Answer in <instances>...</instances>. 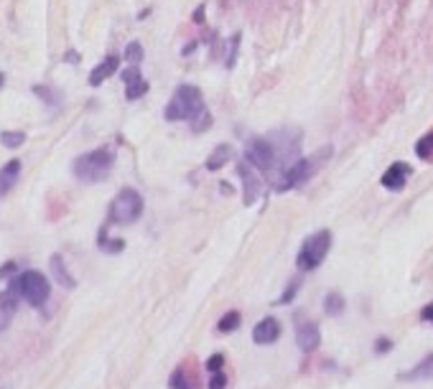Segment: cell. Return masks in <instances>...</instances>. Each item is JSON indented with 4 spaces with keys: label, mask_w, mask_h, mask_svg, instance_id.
<instances>
[{
    "label": "cell",
    "mask_w": 433,
    "mask_h": 389,
    "mask_svg": "<svg viewBox=\"0 0 433 389\" xmlns=\"http://www.w3.org/2000/svg\"><path fill=\"white\" fill-rule=\"evenodd\" d=\"M49 267H52V272H54V280H56V283H59L61 287H67V290H72V287L77 285V283H74V278L69 275L67 264H64V260H61V255H54V257L49 260Z\"/></svg>",
    "instance_id": "obj_17"
},
{
    "label": "cell",
    "mask_w": 433,
    "mask_h": 389,
    "mask_svg": "<svg viewBox=\"0 0 433 389\" xmlns=\"http://www.w3.org/2000/svg\"><path fill=\"white\" fill-rule=\"evenodd\" d=\"M33 92H36V95L41 97V100H44L46 104H52V107H54V104H59V102H61L59 97H54L52 92H49V87H41V84H38V87H33Z\"/></svg>",
    "instance_id": "obj_24"
},
{
    "label": "cell",
    "mask_w": 433,
    "mask_h": 389,
    "mask_svg": "<svg viewBox=\"0 0 433 389\" xmlns=\"http://www.w3.org/2000/svg\"><path fill=\"white\" fill-rule=\"evenodd\" d=\"M397 379H400V382H428V379H433V354H428L426 359L418 361V364L413 369H408V372H400Z\"/></svg>",
    "instance_id": "obj_13"
},
{
    "label": "cell",
    "mask_w": 433,
    "mask_h": 389,
    "mask_svg": "<svg viewBox=\"0 0 433 389\" xmlns=\"http://www.w3.org/2000/svg\"><path fill=\"white\" fill-rule=\"evenodd\" d=\"M0 143L6 148H18L26 143V135H23V132H3V135H0Z\"/></svg>",
    "instance_id": "obj_23"
},
{
    "label": "cell",
    "mask_w": 433,
    "mask_h": 389,
    "mask_svg": "<svg viewBox=\"0 0 433 389\" xmlns=\"http://www.w3.org/2000/svg\"><path fill=\"white\" fill-rule=\"evenodd\" d=\"M393 349V341L390 338H377V344H375V351L377 354H385V351H390Z\"/></svg>",
    "instance_id": "obj_29"
},
{
    "label": "cell",
    "mask_w": 433,
    "mask_h": 389,
    "mask_svg": "<svg viewBox=\"0 0 433 389\" xmlns=\"http://www.w3.org/2000/svg\"><path fill=\"white\" fill-rule=\"evenodd\" d=\"M299 285H301L299 280H293L291 285L285 287V293L281 295V301H278V303H288V301H293V298H296V290H299Z\"/></svg>",
    "instance_id": "obj_28"
},
{
    "label": "cell",
    "mask_w": 433,
    "mask_h": 389,
    "mask_svg": "<svg viewBox=\"0 0 433 389\" xmlns=\"http://www.w3.org/2000/svg\"><path fill=\"white\" fill-rule=\"evenodd\" d=\"M222 367H224V356H222V354H214V356L207 361V372H212V374H214V372H222Z\"/></svg>",
    "instance_id": "obj_26"
},
{
    "label": "cell",
    "mask_w": 433,
    "mask_h": 389,
    "mask_svg": "<svg viewBox=\"0 0 433 389\" xmlns=\"http://www.w3.org/2000/svg\"><path fill=\"white\" fill-rule=\"evenodd\" d=\"M112 163H115V153L110 148H97V150H90V153L79 155L72 166L74 176L84 184H100L110 176Z\"/></svg>",
    "instance_id": "obj_2"
},
{
    "label": "cell",
    "mask_w": 433,
    "mask_h": 389,
    "mask_svg": "<svg viewBox=\"0 0 433 389\" xmlns=\"http://www.w3.org/2000/svg\"><path fill=\"white\" fill-rule=\"evenodd\" d=\"M250 168H253L250 163H247V166L245 163L239 166V176H242V184H245V198H242V201H245L247 206L255 204V198L260 193V184H258V178H255V173Z\"/></svg>",
    "instance_id": "obj_15"
},
{
    "label": "cell",
    "mask_w": 433,
    "mask_h": 389,
    "mask_svg": "<svg viewBox=\"0 0 433 389\" xmlns=\"http://www.w3.org/2000/svg\"><path fill=\"white\" fill-rule=\"evenodd\" d=\"M278 338H281V324H278V318L268 316V318H262L260 324L255 326L253 328V341L255 344H276Z\"/></svg>",
    "instance_id": "obj_11"
},
{
    "label": "cell",
    "mask_w": 433,
    "mask_h": 389,
    "mask_svg": "<svg viewBox=\"0 0 433 389\" xmlns=\"http://www.w3.org/2000/svg\"><path fill=\"white\" fill-rule=\"evenodd\" d=\"M207 107H204V97L202 92L196 87H184L176 89V95L171 97V102L166 104V120L168 122H179V120H189V122H194L196 118H202Z\"/></svg>",
    "instance_id": "obj_1"
},
{
    "label": "cell",
    "mask_w": 433,
    "mask_h": 389,
    "mask_svg": "<svg viewBox=\"0 0 433 389\" xmlns=\"http://www.w3.org/2000/svg\"><path fill=\"white\" fill-rule=\"evenodd\" d=\"M232 158V148L230 145H216L214 153L207 158V170H219L224 163Z\"/></svg>",
    "instance_id": "obj_18"
},
{
    "label": "cell",
    "mask_w": 433,
    "mask_h": 389,
    "mask_svg": "<svg viewBox=\"0 0 433 389\" xmlns=\"http://www.w3.org/2000/svg\"><path fill=\"white\" fill-rule=\"evenodd\" d=\"M3 84H6V74L0 72V89H3Z\"/></svg>",
    "instance_id": "obj_32"
},
{
    "label": "cell",
    "mask_w": 433,
    "mask_h": 389,
    "mask_svg": "<svg viewBox=\"0 0 433 389\" xmlns=\"http://www.w3.org/2000/svg\"><path fill=\"white\" fill-rule=\"evenodd\" d=\"M420 318H423V321H431L433 324V303L431 305H426V308L420 310Z\"/></svg>",
    "instance_id": "obj_31"
},
{
    "label": "cell",
    "mask_w": 433,
    "mask_h": 389,
    "mask_svg": "<svg viewBox=\"0 0 433 389\" xmlns=\"http://www.w3.org/2000/svg\"><path fill=\"white\" fill-rule=\"evenodd\" d=\"M227 387V374L224 372H214L210 379V389H224Z\"/></svg>",
    "instance_id": "obj_27"
},
{
    "label": "cell",
    "mask_w": 433,
    "mask_h": 389,
    "mask_svg": "<svg viewBox=\"0 0 433 389\" xmlns=\"http://www.w3.org/2000/svg\"><path fill=\"white\" fill-rule=\"evenodd\" d=\"M329 250H331V232H329V229H322V232L311 235L306 242H304L299 257H296V267H299L301 272H314L316 267L326 260Z\"/></svg>",
    "instance_id": "obj_4"
},
{
    "label": "cell",
    "mask_w": 433,
    "mask_h": 389,
    "mask_svg": "<svg viewBox=\"0 0 433 389\" xmlns=\"http://www.w3.org/2000/svg\"><path fill=\"white\" fill-rule=\"evenodd\" d=\"M416 153H418L423 161H431V158H433V132H428V135H423V138L418 140Z\"/></svg>",
    "instance_id": "obj_22"
},
{
    "label": "cell",
    "mask_w": 433,
    "mask_h": 389,
    "mask_svg": "<svg viewBox=\"0 0 433 389\" xmlns=\"http://www.w3.org/2000/svg\"><path fill=\"white\" fill-rule=\"evenodd\" d=\"M15 290L21 293V298L29 305H33V308H44L46 303H49V298H52V285H49V280H46L44 272L38 270H26L21 272L18 278L13 280Z\"/></svg>",
    "instance_id": "obj_3"
},
{
    "label": "cell",
    "mask_w": 433,
    "mask_h": 389,
    "mask_svg": "<svg viewBox=\"0 0 433 389\" xmlns=\"http://www.w3.org/2000/svg\"><path fill=\"white\" fill-rule=\"evenodd\" d=\"M311 176V161H296L293 166H288V168L283 170V176L276 181V189L278 191H288V189H296V186H301L306 178Z\"/></svg>",
    "instance_id": "obj_7"
},
{
    "label": "cell",
    "mask_w": 433,
    "mask_h": 389,
    "mask_svg": "<svg viewBox=\"0 0 433 389\" xmlns=\"http://www.w3.org/2000/svg\"><path fill=\"white\" fill-rule=\"evenodd\" d=\"M141 214H143V196L135 189H123L110 201V214L107 216H110L112 224L127 227V224L141 219Z\"/></svg>",
    "instance_id": "obj_5"
},
{
    "label": "cell",
    "mask_w": 433,
    "mask_h": 389,
    "mask_svg": "<svg viewBox=\"0 0 433 389\" xmlns=\"http://www.w3.org/2000/svg\"><path fill=\"white\" fill-rule=\"evenodd\" d=\"M18 176H21V161L18 158L8 161L0 168V198H6L8 193L13 191V186L18 184Z\"/></svg>",
    "instance_id": "obj_14"
},
{
    "label": "cell",
    "mask_w": 433,
    "mask_h": 389,
    "mask_svg": "<svg viewBox=\"0 0 433 389\" xmlns=\"http://www.w3.org/2000/svg\"><path fill=\"white\" fill-rule=\"evenodd\" d=\"M411 173H413V168L408 166V163L397 161V163H393L385 173H382L380 184L385 186L388 191H403L405 184H408V178H411Z\"/></svg>",
    "instance_id": "obj_8"
},
{
    "label": "cell",
    "mask_w": 433,
    "mask_h": 389,
    "mask_svg": "<svg viewBox=\"0 0 433 389\" xmlns=\"http://www.w3.org/2000/svg\"><path fill=\"white\" fill-rule=\"evenodd\" d=\"M125 56H127V61H133V64H138V61L143 59V49H141V44H130V46H127Z\"/></svg>",
    "instance_id": "obj_25"
},
{
    "label": "cell",
    "mask_w": 433,
    "mask_h": 389,
    "mask_svg": "<svg viewBox=\"0 0 433 389\" xmlns=\"http://www.w3.org/2000/svg\"><path fill=\"white\" fill-rule=\"evenodd\" d=\"M123 79H125V97L127 100H138V97H143L145 92H148V81L143 79L141 69H138L135 64L123 72Z\"/></svg>",
    "instance_id": "obj_12"
},
{
    "label": "cell",
    "mask_w": 433,
    "mask_h": 389,
    "mask_svg": "<svg viewBox=\"0 0 433 389\" xmlns=\"http://www.w3.org/2000/svg\"><path fill=\"white\" fill-rule=\"evenodd\" d=\"M18 301H21V293L15 290V285L10 283L6 293H0V333L13 324V316L18 310Z\"/></svg>",
    "instance_id": "obj_10"
},
{
    "label": "cell",
    "mask_w": 433,
    "mask_h": 389,
    "mask_svg": "<svg viewBox=\"0 0 433 389\" xmlns=\"http://www.w3.org/2000/svg\"><path fill=\"white\" fill-rule=\"evenodd\" d=\"M13 272H15V262L10 260V262H6L3 267H0V278H10Z\"/></svg>",
    "instance_id": "obj_30"
},
{
    "label": "cell",
    "mask_w": 433,
    "mask_h": 389,
    "mask_svg": "<svg viewBox=\"0 0 433 389\" xmlns=\"http://www.w3.org/2000/svg\"><path fill=\"white\" fill-rule=\"evenodd\" d=\"M171 389H196V384H194V379H191V374H189L187 369L184 367H179L176 372L171 374Z\"/></svg>",
    "instance_id": "obj_19"
},
{
    "label": "cell",
    "mask_w": 433,
    "mask_h": 389,
    "mask_svg": "<svg viewBox=\"0 0 433 389\" xmlns=\"http://www.w3.org/2000/svg\"><path fill=\"white\" fill-rule=\"evenodd\" d=\"M118 66H120V59L115 56V54H110V56H107L102 64L95 66V72L90 74V84H92V87H100V84H102L107 77H112V74H115V69H118Z\"/></svg>",
    "instance_id": "obj_16"
},
{
    "label": "cell",
    "mask_w": 433,
    "mask_h": 389,
    "mask_svg": "<svg viewBox=\"0 0 433 389\" xmlns=\"http://www.w3.org/2000/svg\"><path fill=\"white\" fill-rule=\"evenodd\" d=\"M324 310H326L329 316H342V313H344L342 293H329L326 298H324Z\"/></svg>",
    "instance_id": "obj_21"
},
{
    "label": "cell",
    "mask_w": 433,
    "mask_h": 389,
    "mask_svg": "<svg viewBox=\"0 0 433 389\" xmlns=\"http://www.w3.org/2000/svg\"><path fill=\"white\" fill-rule=\"evenodd\" d=\"M245 161L260 173H273L278 168V148L273 138H253L245 145Z\"/></svg>",
    "instance_id": "obj_6"
},
{
    "label": "cell",
    "mask_w": 433,
    "mask_h": 389,
    "mask_svg": "<svg viewBox=\"0 0 433 389\" xmlns=\"http://www.w3.org/2000/svg\"><path fill=\"white\" fill-rule=\"evenodd\" d=\"M239 324H242V318H239L237 310H230V313H224L222 318H219V324H216V331L219 333H232V331H237Z\"/></svg>",
    "instance_id": "obj_20"
},
{
    "label": "cell",
    "mask_w": 433,
    "mask_h": 389,
    "mask_svg": "<svg viewBox=\"0 0 433 389\" xmlns=\"http://www.w3.org/2000/svg\"><path fill=\"white\" fill-rule=\"evenodd\" d=\"M296 344L304 354H311L319 349L322 344V333H319V326L314 321H301L299 318V328H296Z\"/></svg>",
    "instance_id": "obj_9"
}]
</instances>
